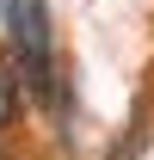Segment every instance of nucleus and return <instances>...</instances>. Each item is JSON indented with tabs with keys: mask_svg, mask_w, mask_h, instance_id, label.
<instances>
[{
	"mask_svg": "<svg viewBox=\"0 0 154 160\" xmlns=\"http://www.w3.org/2000/svg\"><path fill=\"white\" fill-rule=\"evenodd\" d=\"M19 99H25V68L13 49H0V136L13 129V117H19Z\"/></svg>",
	"mask_w": 154,
	"mask_h": 160,
	"instance_id": "nucleus-2",
	"label": "nucleus"
},
{
	"mask_svg": "<svg viewBox=\"0 0 154 160\" xmlns=\"http://www.w3.org/2000/svg\"><path fill=\"white\" fill-rule=\"evenodd\" d=\"M6 31H13V56L25 68V92L37 105H56L68 80L56 74V49H49V12L43 0H6Z\"/></svg>",
	"mask_w": 154,
	"mask_h": 160,
	"instance_id": "nucleus-1",
	"label": "nucleus"
}]
</instances>
